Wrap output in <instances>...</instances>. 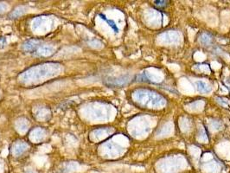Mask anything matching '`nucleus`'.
Listing matches in <instances>:
<instances>
[{
	"label": "nucleus",
	"mask_w": 230,
	"mask_h": 173,
	"mask_svg": "<svg viewBox=\"0 0 230 173\" xmlns=\"http://www.w3.org/2000/svg\"><path fill=\"white\" fill-rule=\"evenodd\" d=\"M99 16L101 17V19H103L105 22H107V24H108L109 26L111 27V28L113 30V31H114L115 33H118V32H119V28H118V26H117V24L114 23V21L110 20V19H108V18H107V17H106L104 14H101V13L99 14Z\"/></svg>",
	"instance_id": "1"
},
{
	"label": "nucleus",
	"mask_w": 230,
	"mask_h": 173,
	"mask_svg": "<svg viewBox=\"0 0 230 173\" xmlns=\"http://www.w3.org/2000/svg\"><path fill=\"white\" fill-rule=\"evenodd\" d=\"M154 3H155V5L157 6L163 7L167 5V3H168V2H167V1H155Z\"/></svg>",
	"instance_id": "4"
},
{
	"label": "nucleus",
	"mask_w": 230,
	"mask_h": 173,
	"mask_svg": "<svg viewBox=\"0 0 230 173\" xmlns=\"http://www.w3.org/2000/svg\"><path fill=\"white\" fill-rule=\"evenodd\" d=\"M1 6H2V5H0V7H1ZM0 10H1V9H0Z\"/></svg>",
	"instance_id": "6"
},
{
	"label": "nucleus",
	"mask_w": 230,
	"mask_h": 173,
	"mask_svg": "<svg viewBox=\"0 0 230 173\" xmlns=\"http://www.w3.org/2000/svg\"><path fill=\"white\" fill-rule=\"evenodd\" d=\"M200 41H201V42L203 43V44L209 45V44H210L211 41H212V38H211V36H210L209 34L203 33V35L201 36V37H200Z\"/></svg>",
	"instance_id": "3"
},
{
	"label": "nucleus",
	"mask_w": 230,
	"mask_h": 173,
	"mask_svg": "<svg viewBox=\"0 0 230 173\" xmlns=\"http://www.w3.org/2000/svg\"><path fill=\"white\" fill-rule=\"evenodd\" d=\"M196 86H197V88L199 91L201 92H203V93H208L210 91V87L205 82H203L202 80H198L196 82Z\"/></svg>",
	"instance_id": "2"
},
{
	"label": "nucleus",
	"mask_w": 230,
	"mask_h": 173,
	"mask_svg": "<svg viewBox=\"0 0 230 173\" xmlns=\"http://www.w3.org/2000/svg\"><path fill=\"white\" fill-rule=\"evenodd\" d=\"M6 43V41L5 38H0V48L5 46V44Z\"/></svg>",
	"instance_id": "5"
}]
</instances>
